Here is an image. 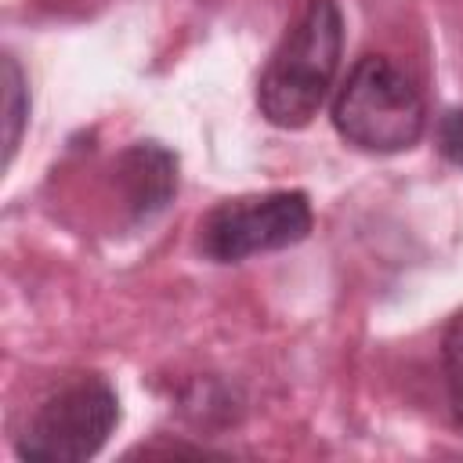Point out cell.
I'll list each match as a JSON object with an SVG mask.
<instances>
[{
  "label": "cell",
  "instance_id": "obj_4",
  "mask_svg": "<svg viewBox=\"0 0 463 463\" xmlns=\"http://www.w3.org/2000/svg\"><path fill=\"white\" fill-rule=\"evenodd\" d=\"M315 224L307 192H260V195H239L217 203L203 221L195 235V250L213 264H239L257 253L286 250L307 239Z\"/></svg>",
  "mask_w": 463,
  "mask_h": 463
},
{
  "label": "cell",
  "instance_id": "obj_5",
  "mask_svg": "<svg viewBox=\"0 0 463 463\" xmlns=\"http://www.w3.org/2000/svg\"><path fill=\"white\" fill-rule=\"evenodd\" d=\"M112 181L130 224H148L177 195V156L159 141H134L116 156Z\"/></svg>",
  "mask_w": 463,
  "mask_h": 463
},
{
  "label": "cell",
  "instance_id": "obj_7",
  "mask_svg": "<svg viewBox=\"0 0 463 463\" xmlns=\"http://www.w3.org/2000/svg\"><path fill=\"white\" fill-rule=\"evenodd\" d=\"M25 116H29L25 76H22V69H18V58H14V54H4V123H7L4 148H7V163L14 159V148H18V141H22Z\"/></svg>",
  "mask_w": 463,
  "mask_h": 463
},
{
  "label": "cell",
  "instance_id": "obj_6",
  "mask_svg": "<svg viewBox=\"0 0 463 463\" xmlns=\"http://www.w3.org/2000/svg\"><path fill=\"white\" fill-rule=\"evenodd\" d=\"M441 376L456 430H463V307L441 329Z\"/></svg>",
  "mask_w": 463,
  "mask_h": 463
},
{
  "label": "cell",
  "instance_id": "obj_8",
  "mask_svg": "<svg viewBox=\"0 0 463 463\" xmlns=\"http://www.w3.org/2000/svg\"><path fill=\"white\" fill-rule=\"evenodd\" d=\"M438 152L449 163L463 166V109H449L441 116V123H438Z\"/></svg>",
  "mask_w": 463,
  "mask_h": 463
},
{
  "label": "cell",
  "instance_id": "obj_1",
  "mask_svg": "<svg viewBox=\"0 0 463 463\" xmlns=\"http://www.w3.org/2000/svg\"><path fill=\"white\" fill-rule=\"evenodd\" d=\"M344 54V14L336 0H307L257 80V109L271 127H307L333 90Z\"/></svg>",
  "mask_w": 463,
  "mask_h": 463
},
{
  "label": "cell",
  "instance_id": "obj_3",
  "mask_svg": "<svg viewBox=\"0 0 463 463\" xmlns=\"http://www.w3.org/2000/svg\"><path fill=\"white\" fill-rule=\"evenodd\" d=\"M116 423L119 398L112 383L105 376H76L36 405L14 449L33 463H80L101 452Z\"/></svg>",
  "mask_w": 463,
  "mask_h": 463
},
{
  "label": "cell",
  "instance_id": "obj_2",
  "mask_svg": "<svg viewBox=\"0 0 463 463\" xmlns=\"http://www.w3.org/2000/svg\"><path fill=\"white\" fill-rule=\"evenodd\" d=\"M336 134L376 156L405 152L423 137L427 105L416 80L387 54H362L333 98Z\"/></svg>",
  "mask_w": 463,
  "mask_h": 463
}]
</instances>
